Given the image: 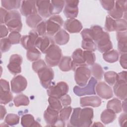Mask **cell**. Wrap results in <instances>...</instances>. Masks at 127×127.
Wrapping results in <instances>:
<instances>
[{"label":"cell","mask_w":127,"mask_h":127,"mask_svg":"<svg viewBox=\"0 0 127 127\" xmlns=\"http://www.w3.org/2000/svg\"><path fill=\"white\" fill-rule=\"evenodd\" d=\"M93 110L91 108H76L70 117L69 123L71 126L76 127H88L92 123Z\"/></svg>","instance_id":"cell-1"},{"label":"cell","mask_w":127,"mask_h":127,"mask_svg":"<svg viewBox=\"0 0 127 127\" xmlns=\"http://www.w3.org/2000/svg\"><path fill=\"white\" fill-rule=\"evenodd\" d=\"M5 24L11 32H20L22 28V23L20 13L16 10L8 11Z\"/></svg>","instance_id":"cell-2"},{"label":"cell","mask_w":127,"mask_h":127,"mask_svg":"<svg viewBox=\"0 0 127 127\" xmlns=\"http://www.w3.org/2000/svg\"><path fill=\"white\" fill-rule=\"evenodd\" d=\"M45 54V61L50 67L55 66L59 64L62 58V50L55 43L50 47Z\"/></svg>","instance_id":"cell-3"},{"label":"cell","mask_w":127,"mask_h":127,"mask_svg":"<svg viewBox=\"0 0 127 127\" xmlns=\"http://www.w3.org/2000/svg\"><path fill=\"white\" fill-rule=\"evenodd\" d=\"M47 34L49 36H54L64 24L63 18L58 15L51 16L46 21Z\"/></svg>","instance_id":"cell-4"},{"label":"cell","mask_w":127,"mask_h":127,"mask_svg":"<svg viewBox=\"0 0 127 127\" xmlns=\"http://www.w3.org/2000/svg\"><path fill=\"white\" fill-rule=\"evenodd\" d=\"M91 70L86 66L77 67L74 70V80L80 87L85 86L91 76Z\"/></svg>","instance_id":"cell-5"},{"label":"cell","mask_w":127,"mask_h":127,"mask_svg":"<svg viewBox=\"0 0 127 127\" xmlns=\"http://www.w3.org/2000/svg\"><path fill=\"white\" fill-rule=\"evenodd\" d=\"M97 83V80L91 77L88 81L87 85L81 87L79 86H75L73 89L74 93L78 96H82L88 95H95V86Z\"/></svg>","instance_id":"cell-6"},{"label":"cell","mask_w":127,"mask_h":127,"mask_svg":"<svg viewBox=\"0 0 127 127\" xmlns=\"http://www.w3.org/2000/svg\"><path fill=\"white\" fill-rule=\"evenodd\" d=\"M68 89V85L65 82L60 81L56 85H51L47 89V94L49 96L60 99L67 93Z\"/></svg>","instance_id":"cell-7"},{"label":"cell","mask_w":127,"mask_h":127,"mask_svg":"<svg viewBox=\"0 0 127 127\" xmlns=\"http://www.w3.org/2000/svg\"><path fill=\"white\" fill-rule=\"evenodd\" d=\"M42 86L48 89L51 85L54 77V72L52 68L46 66L37 72Z\"/></svg>","instance_id":"cell-8"},{"label":"cell","mask_w":127,"mask_h":127,"mask_svg":"<svg viewBox=\"0 0 127 127\" xmlns=\"http://www.w3.org/2000/svg\"><path fill=\"white\" fill-rule=\"evenodd\" d=\"M127 9V0H117L114 8L108 11L109 15L114 19H119L124 16V13H126Z\"/></svg>","instance_id":"cell-9"},{"label":"cell","mask_w":127,"mask_h":127,"mask_svg":"<svg viewBox=\"0 0 127 127\" xmlns=\"http://www.w3.org/2000/svg\"><path fill=\"white\" fill-rule=\"evenodd\" d=\"M22 60V57L18 54H13L10 56L7 67L11 73L16 75L21 72V64Z\"/></svg>","instance_id":"cell-10"},{"label":"cell","mask_w":127,"mask_h":127,"mask_svg":"<svg viewBox=\"0 0 127 127\" xmlns=\"http://www.w3.org/2000/svg\"><path fill=\"white\" fill-rule=\"evenodd\" d=\"M78 0H67L65 1L64 13L68 19H73L77 17L78 13Z\"/></svg>","instance_id":"cell-11"},{"label":"cell","mask_w":127,"mask_h":127,"mask_svg":"<svg viewBox=\"0 0 127 127\" xmlns=\"http://www.w3.org/2000/svg\"><path fill=\"white\" fill-rule=\"evenodd\" d=\"M10 84L11 91L14 93H19L26 89L27 81L24 77L21 75H18L12 79Z\"/></svg>","instance_id":"cell-12"},{"label":"cell","mask_w":127,"mask_h":127,"mask_svg":"<svg viewBox=\"0 0 127 127\" xmlns=\"http://www.w3.org/2000/svg\"><path fill=\"white\" fill-rule=\"evenodd\" d=\"M39 37L36 30H32L29 32L28 35L23 36L21 39V44L23 47L28 50L31 48L35 47V42Z\"/></svg>","instance_id":"cell-13"},{"label":"cell","mask_w":127,"mask_h":127,"mask_svg":"<svg viewBox=\"0 0 127 127\" xmlns=\"http://www.w3.org/2000/svg\"><path fill=\"white\" fill-rule=\"evenodd\" d=\"M95 90L97 95L102 99H109L113 96L111 87L104 82L101 81L97 83Z\"/></svg>","instance_id":"cell-14"},{"label":"cell","mask_w":127,"mask_h":127,"mask_svg":"<svg viewBox=\"0 0 127 127\" xmlns=\"http://www.w3.org/2000/svg\"><path fill=\"white\" fill-rule=\"evenodd\" d=\"M96 44L98 51L103 53L109 51L113 48L110 35L107 32H104L101 38L96 42Z\"/></svg>","instance_id":"cell-15"},{"label":"cell","mask_w":127,"mask_h":127,"mask_svg":"<svg viewBox=\"0 0 127 127\" xmlns=\"http://www.w3.org/2000/svg\"><path fill=\"white\" fill-rule=\"evenodd\" d=\"M21 14L27 17L32 14L38 13L35 0H23L20 6Z\"/></svg>","instance_id":"cell-16"},{"label":"cell","mask_w":127,"mask_h":127,"mask_svg":"<svg viewBox=\"0 0 127 127\" xmlns=\"http://www.w3.org/2000/svg\"><path fill=\"white\" fill-rule=\"evenodd\" d=\"M83 55V51L80 49H76L72 55V69L74 70L77 67L86 66Z\"/></svg>","instance_id":"cell-17"},{"label":"cell","mask_w":127,"mask_h":127,"mask_svg":"<svg viewBox=\"0 0 127 127\" xmlns=\"http://www.w3.org/2000/svg\"><path fill=\"white\" fill-rule=\"evenodd\" d=\"M59 113L48 106L44 113V118L46 123L50 126H55L59 120Z\"/></svg>","instance_id":"cell-18"},{"label":"cell","mask_w":127,"mask_h":127,"mask_svg":"<svg viewBox=\"0 0 127 127\" xmlns=\"http://www.w3.org/2000/svg\"><path fill=\"white\" fill-rule=\"evenodd\" d=\"M53 44H54L53 40L50 37L45 35L39 37L35 42V46L42 53L45 54L48 49Z\"/></svg>","instance_id":"cell-19"},{"label":"cell","mask_w":127,"mask_h":127,"mask_svg":"<svg viewBox=\"0 0 127 127\" xmlns=\"http://www.w3.org/2000/svg\"><path fill=\"white\" fill-rule=\"evenodd\" d=\"M50 0H36V5L38 14L44 18H48L51 14L50 13Z\"/></svg>","instance_id":"cell-20"},{"label":"cell","mask_w":127,"mask_h":127,"mask_svg":"<svg viewBox=\"0 0 127 127\" xmlns=\"http://www.w3.org/2000/svg\"><path fill=\"white\" fill-rule=\"evenodd\" d=\"M127 87L126 81L118 80L113 87L115 95L122 100L127 99Z\"/></svg>","instance_id":"cell-21"},{"label":"cell","mask_w":127,"mask_h":127,"mask_svg":"<svg viewBox=\"0 0 127 127\" xmlns=\"http://www.w3.org/2000/svg\"><path fill=\"white\" fill-rule=\"evenodd\" d=\"M64 29L70 33H79L82 29L81 23L76 19H68L64 23Z\"/></svg>","instance_id":"cell-22"},{"label":"cell","mask_w":127,"mask_h":127,"mask_svg":"<svg viewBox=\"0 0 127 127\" xmlns=\"http://www.w3.org/2000/svg\"><path fill=\"white\" fill-rule=\"evenodd\" d=\"M116 38L118 41V49L121 54L127 52V33L125 31H117Z\"/></svg>","instance_id":"cell-23"},{"label":"cell","mask_w":127,"mask_h":127,"mask_svg":"<svg viewBox=\"0 0 127 127\" xmlns=\"http://www.w3.org/2000/svg\"><path fill=\"white\" fill-rule=\"evenodd\" d=\"M101 104V99L97 96H86L80 99V105L81 107L91 106L98 107Z\"/></svg>","instance_id":"cell-24"},{"label":"cell","mask_w":127,"mask_h":127,"mask_svg":"<svg viewBox=\"0 0 127 127\" xmlns=\"http://www.w3.org/2000/svg\"><path fill=\"white\" fill-rule=\"evenodd\" d=\"M55 42L59 45H64L68 43L69 40V35L65 30H60L54 37Z\"/></svg>","instance_id":"cell-25"},{"label":"cell","mask_w":127,"mask_h":127,"mask_svg":"<svg viewBox=\"0 0 127 127\" xmlns=\"http://www.w3.org/2000/svg\"><path fill=\"white\" fill-rule=\"evenodd\" d=\"M65 1L62 0H51L50 2V13L54 15L60 13L64 8Z\"/></svg>","instance_id":"cell-26"},{"label":"cell","mask_w":127,"mask_h":127,"mask_svg":"<svg viewBox=\"0 0 127 127\" xmlns=\"http://www.w3.org/2000/svg\"><path fill=\"white\" fill-rule=\"evenodd\" d=\"M21 124L24 127H39L40 125L35 120L34 117L29 114L23 115L21 118Z\"/></svg>","instance_id":"cell-27"},{"label":"cell","mask_w":127,"mask_h":127,"mask_svg":"<svg viewBox=\"0 0 127 127\" xmlns=\"http://www.w3.org/2000/svg\"><path fill=\"white\" fill-rule=\"evenodd\" d=\"M116 118V113L108 108L102 112L100 116L101 120L104 124H108L113 122Z\"/></svg>","instance_id":"cell-28"},{"label":"cell","mask_w":127,"mask_h":127,"mask_svg":"<svg viewBox=\"0 0 127 127\" xmlns=\"http://www.w3.org/2000/svg\"><path fill=\"white\" fill-rule=\"evenodd\" d=\"M22 1L19 0H2L1 6L6 10H13L21 6Z\"/></svg>","instance_id":"cell-29"},{"label":"cell","mask_w":127,"mask_h":127,"mask_svg":"<svg viewBox=\"0 0 127 127\" xmlns=\"http://www.w3.org/2000/svg\"><path fill=\"white\" fill-rule=\"evenodd\" d=\"M42 17L38 13H36L26 17V23L30 28H36L37 26L42 21Z\"/></svg>","instance_id":"cell-30"},{"label":"cell","mask_w":127,"mask_h":127,"mask_svg":"<svg viewBox=\"0 0 127 127\" xmlns=\"http://www.w3.org/2000/svg\"><path fill=\"white\" fill-rule=\"evenodd\" d=\"M104 60L109 63H113L118 61L119 59V53L115 50L107 51L103 54Z\"/></svg>","instance_id":"cell-31"},{"label":"cell","mask_w":127,"mask_h":127,"mask_svg":"<svg viewBox=\"0 0 127 127\" xmlns=\"http://www.w3.org/2000/svg\"><path fill=\"white\" fill-rule=\"evenodd\" d=\"M59 67L63 71H68L72 69L71 58L68 56L62 57L59 64Z\"/></svg>","instance_id":"cell-32"},{"label":"cell","mask_w":127,"mask_h":127,"mask_svg":"<svg viewBox=\"0 0 127 127\" xmlns=\"http://www.w3.org/2000/svg\"><path fill=\"white\" fill-rule=\"evenodd\" d=\"M107 108L111 110L116 114L119 113L122 110L121 102L119 99L114 98L108 102Z\"/></svg>","instance_id":"cell-33"},{"label":"cell","mask_w":127,"mask_h":127,"mask_svg":"<svg viewBox=\"0 0 127 127\" xmlns=\"http://www.w3.org/2000/svg\"><path fill=\"white\" fill-rule=\"evenodd\" d=\"M13 96L10 91V89L0 88V102L1 104L6 105L12 101Z\"/></svg>","instance_id":"cell-34"},{"label":"cell","mask_w":127,"mask_h":127,"mask_svg":"<svg viewBox=\"0 0 127 127\" xmlns=\"http://www.w3.org/2000/svg\"><path fill=\"white\" fill-rule=\"evenodd\" d=\"M90 29L93 40L96 43L101 38L105 31H103L102 27L97 25L92 26Z\"/></svg>","instance_id":"cell-35"},{"label":"cell","mask_w":127,"mask_h":127,"mask_svg":"<svg viewBox=\"0 0 127 127\" xmlns=\"http://www.w3.org/2000/svg\"><path fill=\"white\" fill-rule=\"evenodd\" d=\"M41 56V52L36 47L28 50L26 53L27 59L31 62H35L39 60Z\"/></svg>","instance_id":"cell-36"},{"label":"cell","mask_w":127,"mask_h":127,"mask_svg":"<svg viewBox=\"0 0 127 127\" xmlns=\"http://www.w3.org/2000/svg\"><path fill=\"white\" fill-rule=\"evenodd\" d=\"M91 72L96 80H101L103 77L104 70L100 64L97 63H94L91 67Z\"/></svg>","instance_id":"cell-37"},{"label":"cell","mask_w":127,"mask_h":127,"mask_svg":"<svg viewBox=\"0 0 127 127\" xmlns=\"http://www.w3.org/2000/svg\"><path fill=\"white\" fill-rule=\"evenodd\" d=\"M13 102L14 105L17 107L21 106H28L29 104V100L27 96L21 94L14 97Z\"/></svg>","instance_id":"cell-38"},{"label":"cell","mask_w":127,"mask_h":127,"mask_svg":"<svg viewBox=\"0 0 127 127\" xmlns=\"http://www.w3.org/2000/svg\"><path fill=\"white\" fill-rule=\"evenodd\" d=\"M105 81L110 85H113L118 79V74L113 71H107L104 73Z\"/></svg>","instance_id":"cell-39"},{"label":"cell","mask_w":127,"mask_h":127,"mask_svg":"<svg viewBox=\"0 0 127 127\" xmlns=\"http://www.w3.org/2000/svg\"><path fill=\"white\" fill-rule=\"evenodd\" d=\"M72 108L70 106H66L62 109L60 111L59 120L62 122L65 123V122L68 120Z\"/></svg>","instance_id":"cell-40"},{"label":"cell","mask_w":127,"mask_h":127,"mask_svg":"<svg viewBox=\"0 0 127 127\" xmlns=\"http://www.w3.org/2000/svg\"><path fill=\"white\" fill-rule=\"evenodd\" d=\"M20 120L19 117L15 114H8L5 118V123L10 126H13L17 125Z\"/></svg>","instance_id":"cell-41"},{"label":"cell","mask_w":127,"mask_h":127,"mask_svg":"<svg viewBox=\"0 0 127 127\" xmlns=\"http://www.w3.org/2000/svg\"><path fill=\"white\" fill-rule=\"evenodd\" d=\"M48 102L49 103V106L51 108L56 110L60 112L62 109V105L60 99L54 97L49 96L48 99Z\"/></svg>","instance_id":"cell-42"},{"label":"cell","mask_w":127,"mask_h":127,"mask_svg":"<svg viewBox=\"0 0 127 127\" xmlns=\"http://www.w3.org/2000/svg\"><path fill=\"white\" fill-rule=\"evenodd\" d=\"M83 55L86 65H92L95 63L96 56L93 52L86 50L84 51Z\"/></svg>","instance_id":"cell-43"},{"label":"cell","mask_w":127,"mask_h":127,"mask_svg":"<svg viewBox=\"0 0 127 127\" xmlns=\"http://www.w3.org/2000/svg\"><path fill=\"white\" fill-rule=\"evenodd\" d=\"M81 47L86 51L94 52L97 49L96 44L93 40H83L81 43Z\"/></svg>","instance_id":"cell-44"},{"label":"cell","mask_w":127,"mask_h":127,"mask_svg":"<svg viewBox=\"0 0 127 127\" xmlns=\"http://www.w3.org/2000/svg\"><path fill=\"white\" fill-rule=\"evenodd\" d=\"M105 29L108 32H112L115 31V19L107 15L106 17Z\"/></svg>","instance_id":"cell-45"},{"label":"cell","mask_w":127,"mask_h":127,"mask_svg":"<svg viewBox=\"0 0 127 127\" xmlns=\"http://www.w3.org/2000/svg\"><path fill=\"white\" fill-rule=\"evenodd\" d=\"M127 29V21L124 19L115 20V31H125Z\"/></svg>","instance_id":"cell-46"},{"label":"cell","mask_w":127,"mask_h":127,"mask_svg":"<svg viewBox=\"0 0 127 127\" xmlns=\"http://www.w3.org/2000/svg\"><path fill=\"white\" fill-rule=\"evenodd\" d=\"M8 38L12 45L17 44L21 41V35L19 32H11L9 34Z\"/></svg>","instance_id":"cell-47"},{"label":"cell","mask_w":127,"mask_h":127,"mask_svg":"<svg viewBox=\"0 0 127 127\" xmlns=\"http://www.w3.org/2000/svg\"><path fill=\"white\" fill-rule=\"evenodd\" d=\"M0 51L2 53L7 52L10 48L11 43L8 38H1L0 40Z\"/></svg>","instance_id":"cell-48"},{"label":"cell","mask_w":127,"mask_h":127,"mask_svg":"<svg viewBox=\"0 0 127 127\" xmlns=\"http://www.w3.org/2000/svg\"><path fill=\"white\" fill-rule=\"evenodd\" d=\"M47 66L45 61L42 59H39L32 64L33 70L36 73H37L40 70Z\"/></svg>","instance_id":"cell-49"},{"label":"cell","mask_w":127,"mask_h":127,"mask_svg":"<svg viewBox=\"0 0 127 127\" xmlns=\"http://www.w3.org/2000/svg\"><path fill=\"white\" fill-rule=\"evenodd\" d=\"M38 34L40 36H45L47 34L46 21H41L36 27V29Z\"/></svg>","instance_id":"cell-50"},{"label":"cell","mask_w":127,"mask_h":127,"mask_svg":"<svg viewBox=\"0 0 127 127\" xmlns=\"http://www.w3.org/2000/svg\"><path fill=\"white\" fill-rule=\"evenodd\" d=\"M100 2L102 7L108 11L114 8L115 4V1L114 0H100Z\"/></svg>","instance_id":"cell-51"},{"label":"cell","mask_w":127,"mask_h":127,"mask_svg":"<svg viewBox=\"0 0 127 127\" xmlns=\"http://www.w3.org/2000/svg\"><path fill=\"white\" fill-rule=\"evenodd\" d=\"M81 35L83 40H93L90 29H84L81 31Z\"/></svg>","instance_id":"cell-52"},{"label":"cell","mask_w":127,"mask_h":127,"mask_svg":"<svg viewBox=\"0 0 127 127\" xmlns=\"http://www.w3.org/2000/svg\"><path fill=\"white\" fill-rule=\"evenodd\" d=\"M60 100L61 101V102L62 103V106L64 107L68 106L70 105L71 102V99L70 97V96L68 94H65L63 96H62Z\"/></svg>","instance_id":"cell-53"},{"label":"cell","mask_w":127,"mask_h":127,"mask_svg":"<svg viewBox=\"0 0 127 127\" xmlns=\"http://www.w3.org/2000/svg\"><path fill=\"white\" fill-rule=\"evenodd\" d=\"M127 54H122L120 58V63L122 67L124 69H127Z\"/></svg>","instance_id":"cell-54"},{"label":"cell","mask_w":127,"mask_h":127,"mask_svg":"<svg viewBox=\"0 0 127 127\" xmlns=\"http://www.w3.org/2000/svg\"><path fill=\"white\" fill-rule=\"evenodd\" d=\"M8 11L5 9L0 7V24H5L6 18L7 17Z\"/></svg>","instance_id":"cell-55"},{"label":"cell","mask_w":127,"mask_h":127,"mask_svg":"<svg viewBox=\"0 0 127 127\" xmlns=\"http://www.w3.org/2000/svg\"><path fill=\"white\" fill-rule=\"evenodd\" d=\"M127 114L125 112L124 113L122 114L119 118V123L121 127L125 126L126 125L127 122Z\"/></svg>","instance_id":"cell-56"},{"label":"cell","mask_w":127,"mask_h":127,"mask_svg":"<svg viewBox=\"0 0 127 127\" xmlns=\"http://www.w3.org/2000/svg\"><path fill=\"white\" fill-rule=\"evenodd\" d=\"M8 33V29L6 25L0 24V38H3L6 37Z\"/></svg>","instance_id":"cell-57"},{"label":"cell","mask_w":127,"mask_h":127,"mask_svg":"<svg viewBox=\"0 0 127 127\" xmlns=\"http://www.w3.org/2000/svg\"><path fill=\"white\" fill-rule=\"evenodd\" d=\"M118 80H122L127 81V71H123L121 72L118 73Z\"/></svg>","instance_id":"cell-58"},{"label":"cell","mask_w":127,"mask_h":127,"mask_svg":"<svg viewBox=\"0 0 127 127\" xmlns=\"http://www.w3.org/2000/svg\"><path fill=\"white\" fill-rule=\"evenodd\" d=\"M0 120H2L4 118V116H5L6 114V110L5 108L1 105L0 106Z\"/></svg>","instance_id":"cell-59"},{"label":"cell","mask_w":127,"mask_h":127,"mask_svg":"<svg viewBox=\"0 0 127 127\" xmlns=\"http://www.w3.org/2000/svg\"><path fill=\"white\" fill-rule=\"evenodd\" d=\"M122 108L123 109L125 112H127V99L124 100L123 104L122 105Z\"/></svg>","instance_id":"cell-60"},{"label":"cell","mask_w":127,"mask_h":127,"mask_svg":"<svg viewBox=\"0 0 127 127\" xmlns=\"http://www.w3.org/2000/svg\"><path fill=\"white\" fill-rule=\"evenodd\" d=\"M92 126H103V125L101 124V123L100 122H95L94 124L92 125Z\"/></svg>","instance_id":"cell-61"}]
</instances>
